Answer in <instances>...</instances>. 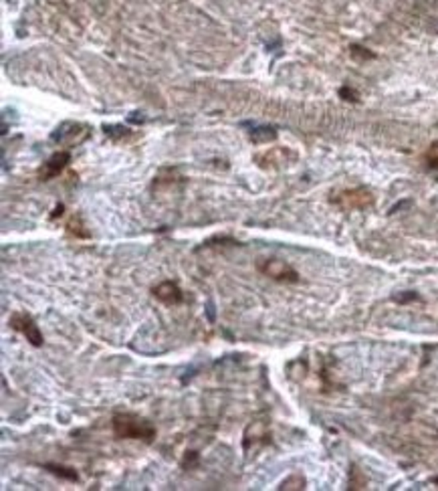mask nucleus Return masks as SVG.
Returning a JSON list of instances; mask_svg holds the SVG:
<instances>
[{
	"label": "nucleus",
	"mask_w": 438,
	"mask_h": 491,
	"mask_svg": "<svg viewBox=\"0 0 438 491\" xmlns=\"http://www.w3.org/2000/svg\"><path fill=\"white\" fill-rule=\"evenodd\" d=\"M257 269L265 277L279 281V283H297L299 281V273L283 259H261V261H257Z\"/></svg>",
	"instance_id": "39448f33"
},
{
	"label": "nucleus",
	"mask_w": 438,
	"mask_h": 491,
	"mask_svg": "<svg viewBox=\"0 0 438 491\" xmlns=\"http://www.w3.org/2000/svg\"><path fill=\"white\" fill-rule=\"evenodd\" d=\"M352 55L354 57H362V59H370V57H374L372 53H368V49H362V47H352Z\"/></svg>",
	"instance_id": "2eb2a0df"
},
{
	"label": "nucleus",
	"mask_w": 438,
	"mask_h": 491,
	"mask_svg": "<svg viewBox=\"0 0 438 491\" xmlns=\"http://www.w3.org/2000/svg\"><path fill=\"white\" fill-rule=\"evenodd\" d=\"M67 233L73 235L75 239H89V231H85V225L81 223L79 214H73L67 223Z\"/></svg>",
	"instance_id": "9b49d317"
},
{
	"label": "nucleus",
	"mask_w": 438,
	"mask_h": 491,
	"mask_svg": "<svg viewBox=\"0 0 438 491\" xmlns=\"http://www.w3.org/2000/svg\"><path fill=\"white\" fill-rule=\"evenodd\" d=\"M111 427H113V435L117 439L144 441V443H152L156 439V427L140 414H131V412L115 414L111 421Z\"/></svg>",
	"instance_id": "f257e3e1"
},
{
	"label": "nucleus",
	"mask_w": 438,
	"mask_h": 491,
	"mask_svg": "<svg viewBox=\"0 0 438 491\" xmlns=\"http://www.w3.org/2000/svg\"><path fill=\"white\" fill-rule=\"evenodd\" d=\"M279 490H305V479H303L299 473H295V475H291L289 479H285V481L281 483Z\"/></svg>",
	"instance_id": "4468645a"
},
{
	"label": "nucleus",
	"mask_w": 438,
	"mask_h": 491,
	"mask_svg": "<svg viewBox=\"0 0 438 491\" xmlns=\"http://www.w3.org/2000/svg\"><path fill=\"white\" fill-rule=\"evenodd\" d=\"M8 323H10V328H13V330H17L19 334H22V336L26 338V342H31L35 348H41L42 342H44L41 328L37 325V321L33 320L29 314H24V312H17V314H13V316H10Z\"/></svg>",
	"instance_id": "423d86ee"
},
{
	"label": "nucleus",
	"mask_w": 438,
	"mask_h": 491,
	"mask_svg": "<svg viewBox=\"0 0 438 491\" xmlns=\"http://www.w3.org/2000/svg\"><path fill=\"white\" fill-rule=\"evenodd\" d=\"M152 293H154V298L158 299V301H162L166 305H178L184 299L182 289L174 281H162L160 285H156L152 289Z\"/></svg>",
	"instance_id": "6e6552de"
},
{
	"label": "nucleus",
	"mask_w": 438,
	"mask_h": 491,
	"mask_svg": "<svg viewBox=\"0 0 438 491\" xmlns=\"http://www.w3.org/2000/svg\"><path fill=\"white\" fill-rule=\"evenodd\" d=\"M44 469L55 473V475H59V477H65V479H69V481H79V475L75 473V469H71V467H63V465L49 463V465H44Z\"/></svg>",
	"instance_id": "f8f14e48"
},
{
	"label": "nucleus",
	"mask_w": 438,
	"mask_h": 491,
	"mask_svg": "<svg viewBox=\"0 0 438 491\" xmlns=\"http://www.w3.org/2000/svg\"><path fill=\"white\" fill-rule=\"evenodd\" d=\"M91 136V128L81 122H63L59 128L53 131L51 140L63 146V148H75L79 144H83L85 140Z\"/></svg>",
	"instance_id": "20e7f679"
},
{
	"label": "nucleus",
	"mask_w": 438,
	"mask_h": 491,
	"mask_svg": "<svg viewBox=\"0 0 438 491\" xmlns=\"http://www.w3.org/2000/svg\"><path fill=\"white\" fill-rule=\"evenodd\" d=\"M275 138H277V129L267 128V126L250 131V142H252V144H269Z\"/></svg>",
	"instance_id": "9d476101"
},
{
	"label": "nucleus",
	"mask_w": 438,
	"mask_h": 491,
	"mask_svg": "<svg viewBox=\"0 0 438 491\" xmlns=\"http://www.w3.org/2000/svg\"><path fill=\"white\" fill-rule=\"evenodd\" d=\"M374 194L370 188H364V186H357V188H348V191H341L332 198L337 209L346 211V213H352V211H366L374 204Z\"/></svg>",
	"instance_id": "f03ea898"
},
{
	"label": "nucleus",
	"mask_w": 438,
	"mask_h": 491,
	"mask_svg": "<svg viewBox=\"0 0 438 491\" xmlns=\"http://www.w3.org/2000/svg\"><path fill=\"white\" fill-rule=\"evenodd\" d=\"M424 162L430 170H438V140L428 146L426 154H424Z\"/></svg>",
	"instance_id": "ddd939ff"
},
{
	"label": "nucleus",
	"mask_w": 438,
	"mask_h": 491,
	"mask_svg": "<svg viewBox=\"0 0 438 491\" xmlns=\"http://www.w3.org/2000/svg\"><path fill=\"white\" fill-rule=\"evenodd\" d=\"M104 131H105V136H107L109 140H113L115 144H124V142H131V140H136V138H138V134H136L133 129L125 128V126H122V124H113V126H104Z\"/></svg>",
	"instance_id": "1a4fd4ad"
},
{
	"label": "nucleus",
	"mask_w": 438,
	"mask_h": 491,
	"mask_svg": "<svg viewBox=\"0 0 438 491\" xmlns=\"http://www.w3.org/2000/svg\"><path fill=\"white\" fill-rule=\"evenodd\" d=\"M341 97H348V102H355V97H357V95H355L352 89H348V87H346V89H341Z\"/></svg>",
	"instance_id": "dca6fc26"
},
{
	"label": "nucleus",
	"mask_w": 438,
	"mask_h": 491,
	"mask_svg": "<svg viewBox=\"0 0 438 491\" xmlns=\"http://www.w3.org/2000/svg\"><path fill=\"white\" fill-rule=\"evenodd\" d=\"M71 162V154L67 150H61L57 154H53L44 164H42L41 172H39V178L41 180H51V178H57L65 168L67 164Z\"/></svg>",
	"instance_id": "0eeeda50"
},
{
	"label": "nucleus",
	"mask_w": 438,
	"mask_h": 491,
	"mask_svg": "<svg viewBox=\"0 0 438 491\" xmlns=\"http://www.w3.org/2000/svg\"><path fill=\"white\" fill-rule=\"evenodd\" d=\"M295 160H297V152L285 146H275V148H267L254 154V164L263 170H281V168L291 166Z\"/></svg>",
	"instance_id": "7ed1b4c3"
}]
</instances>
